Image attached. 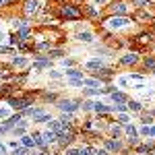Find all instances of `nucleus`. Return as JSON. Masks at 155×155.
Masks as SVG:
<instances>
[{"mask_svg": "<svg viewBox=\"0 0 155 155\" xmlns=\"http://www.w3.org/2000/svg\"><path fill=\"white\" fill-rule=\"evenodd\" d=\"M77 39H79V41H85V44H89V41H93V35H91L89 31H81V33H77Z\"/></svg>", "mask_w": 155, "mask_h": 155, "instance_id": "10", "label": "nucleus"}, {"mask_svg": "<svg viewBox=\"0 0 155 155\" xmlns=\"http://www.w3.org/2000/svg\"><path fill=\"white\" fill-rule=\"evenodd\" d=\"M137 62H139L137 54H126V56L120 58V64H124V66H130V64H137Z\"/></svg>", "mask_w": 155, "mask_h": 155, "instance_id": "7", "label": "nucleus"}, {"mask_svg": "<svg viewBox=\"0 0 155 155\" xmlns=\"http://www.w3.org/2000/svg\"><path fill=\"white\" fill-rule=\"evenodd\" d=\"M6 52H11V48H4V46H0V54H6Z\"/></svg>", "mask_w": 155, "mask_h": 155, "instance_id": "35", "label": "nucleus"}, {"mask_svg": "<svg viewBox=\"0 0 155 155\" xmlns=\"http://www.w3.org/2000/svg\"><path fill=\"white\" fill-rule=\"evenodd\" d=\"M93 110H95L97 114H107V112H112V106H106V104H101V101H95V104H93Z\"/></svg>", "mask_w": 155, "mask_h": 155, "instance_id": "8", "label": "nucleus"}, {"mask_svg": "<svg viewBox=\"0 0 155 155\" xmlns=\"http://www.w3.org/2000/svg\"><path fill=\"white\" fill-rule=\"evenodd\" d=\"M12 64H15V66H25L27 60H25V58H15V60H12Z\"/></svg>", "mask_w": 155, "mask_h": 155, "instance_id": "23", "label": "nucleus"}, {"mask_svg": "<svg viewBox=\"0 0 155 155\" xmlns=\"http://www.w3.org/2000/svg\"><path fill=\"white\" fill-rule=\"evenodd\" d=\"M8 106L15 107V110H29V106H33L31 99H21V97H8Z\"/></svg>", "mask_w": 155, "mask_h": 155, "instance_id": "2", "label": "nucleus"}, {"mask_svg": "<svg viewBox=\"0 0 155 155\" xmlns=\"http://www.w3.org/2000/svg\"><path fill=\"white\" fill-rule=\"evenodd\" d=\"M112 134H114V137H120V134H122V128H120V126H112Z\"/></svg>", "mask_w": 155, "mask_h": 155, "instance_id": "26", "label": "nucleus"}, {"mask_svg": "<svg viewBox=\"0 0 155 155\" xmlns=\"http://www.w3.org/2000/svg\"><path fill=\"white\" fill-rule=\"evenodd\" d=\"M79 155H95V149L93 147H83V149H79Z\"/></svg>", "mask_w": 155, "mask_h": 155, "instance_id": "17", "label": "nucleus"}, {"mask_svg": "<svg viewBox=\"0 0 155 155\" xmlns=\"http://www.w3.org/2000/svg\"><path fill=\"white\" fill-rule=\"evenodd\" d=\"M50 56H52V58H58V56H62V50H54V52H50Z\"/></svg>", "mask_w": 155, "mask_h": 155, "instance_id": "30", "label": "nucleus"}, {"mask_svg": "<svg viewBox=\"0 0 155 155\" xmlns=\"http://www.w3.org/2000/svg\"><path fill=\"white\" fill-rule=\"evenodd\" d=\"M87 15H89V17H97V11L93 6H87Z\"/></svg>", "mask_w": 155, "mask_h": 155, "instance_id": "28", "label": "nucleus"}, {"mask_svg": "<svg viewBox=\"0 0 155 155\" xmlns=\"http://www.w3.org/2000/svg\"><path fill=\"white\" fill-rule=\"evenodd\" d=\"M143 120H145V122H151L153 116H151V114H143Z\"/></svg>", "mask_w": 155, "mask_h": 155, "instance_id": "34", "label": "nucleus"}, {"mask_svg": "<svg viewBox=\"0 0 155 155\" xmlns=\"http://www.w3.org/2000/svg\"><path fill=\"white\" fill-rule=\"evenodd\" d=\"M126 132L130 134V139H137V128H134L132 124H126Z\"/></svg>", "mask_w": 155, "mask_h": 155, "instance_id": "20", "label": "nucleus"}, {"mask_svg": "<svg viewBox=\"0 0 155 155\" xmlns=\"http://www.w3.org/2000/svg\"><path fill=\"white\" fill-rule=\"evenodd\" d=\"M153 147H155L153 143H149V145H141V147H139V153H149V151H153Z\"/></svg>", "mask_w": 155, "mask_h": 155, "instance_id": "18", "label": "nucleus"}, {"mask_svg": "<svg viewBox=\"0 0 155 155\" xmlns=\"http://www.w3.org/2000/svg\"><path fill=\"white\" fill-rule=\"evenodd\" d=\"M112 12H114L116 17H124V15L128 12V6H126V4H122V2H118V4H112Z\"/></svg>", "mask_w": 155, "mask_h": 155, "instance_id": "6", "label": "nucleus"}, {"mask_svg": "<svg viewBox=\"0 0 155 155\" xmlns=\"http://www.w3.org/2000/svg\"><path fill=\"white\" fill-rule=\"evenodd\" d=\"M126 107H128V110H132V112H141V104H139V101H128V104H126Z\"/></svg>", "mask_w": 155, "mask_h": 155, "instance_id": "15", "label": "nucleus"}, {"mask_svg": "<svg viewBox=\"0 0 155 155\" xmlns=\"http://www.w3.org/2000/svg\"><path fill=\"white\" fill-rule=\"evenodd\" d=\"M41 139H44V143L46 145H50V143H54L58 137H56V132H52V130H46L44 134H41Z\"/></svg>", "mask_w": 155, "mask_h": 155, "instance_id": "9", "label": "nucleus"}, {"mask_svg": "<svg viewBox=\"0 0 155 155\" xmlns=\"http://www.w3.org/2000/svg\"><path fill=\"white\" fill-rule=\"evenodd\" d=\"M66 77H71V79H83V72L77 71V68H68L66 71Z\"/></svg>", "mask_w": 155, "mask_h": 155, "instance_id": "14", "label": "nucleus"}, {"mask_svg": "<svg viewBox=\"0 0 155 155\" xmlns=\"http://www.w3.org/2000/svg\"><path fill=\"white\" fill-rule=\"evenodd\" d=\"M128 23H130L128 17H112V19L106 21V25L110 27V29H122V27H126Z\"/></svg>", "mask_w": 155, "mask_h": 155, "instance_id": "3", "label": "nucleus"}, {"mask_svg": "<svg viewBox=\"0 0 155 155\" xmlns=\"http://www.w3.org/2000/svg\"><path fill=\"white\" fill-rule=\"evenodd\" d=\"M60 12H62V17H66V19H81V11H79V6H74V4H62V6H60Z\"/></svg>", "mask_w": 155, "mask_h": 155, "instance_id": "1", "label": "nucleus"}, {"mask_svg": "<svg viewBox=\"0 0 155 155\" xmlns=\"http://www.w3.org/2000/svg\"><path fill=\"white\" fill-rule=\"evenodd\" d=\"M2 77H8V72H6V71H0V79H2Z\"/></svg>", "mask_w": 155, "mask_h": 155, "instance_id": "37", "label": "nucleus"}, {"mask_svg": "<svg viewBox=\"0 0 155 155\" xmlns=\"http://www.w3.org/2000/svg\"><path fill=\"white\" fill-rule=\"evenodd\" d=\"M106 149H107V151H120L122 145H120L118 141H110V139H107V141H106Z\"/></svg>", "mask_w": 155, "mask_h": 155, "instance_id": "11", "label": "nucleus"}, {"mask_svg": "<svg viewBox=\"0 0 155 155\" xmlns=\"http://www.w3.org/2000/svg\"><path fill=\"white\" fill-rule=\"evenodd\" d=\"M58 107L62 110V112L72 114V112H77V110L81 107V101H77V99H62V101L58 104Z\"/></svg>", "mask_w": 155, "mask_h": 155, "instance_id": "4", "label": "nucleus"}, {"mask_svg": "<svg viewBox=\"0 0 155 155\" xmlns=\"http://www.w3.org/2000/svg\"><path fill=\"white\" fill-rule=\"evenodd\" d=\"M6 2H8V0H0V6H4V4H6Z\"/></svg>", "mask_w": 155, "mask_h": 155, "instance_id": "39", "label": "nucleus"}, {"mask_svg": "<svg viewBox=\"0 0 155 155\" xmlns=\"http://www.w3.org/2000/svg\"><path fill=\"white\" fill-rule=\"evenodd\" d=\"M35 48L37 50H52V44H50V41H41V44H37Z\"/></svg>", "mask_w": 155, "mask_h": 155, "instance_id": "22", "label": "nucleus"}, {"mask_svg": "<svg viewBox=\"0 0 155 155\" xmlns=\"http://www.w3.org/2000/svg\"><path fill=\"white\" fill-rule=\"evenodd\" d=\"M6 116V110H0V118H4Z\"/></svg>", "mask_w": 155, "mask_h": 155, "instance_id": "38", "label": "nucleus"}, {"mask_svg": "<svg viewBox=\"0 0 155 155\" xmlns=\"http://www.w3.org/2000/svg\"><path fill=\"white\" fill-rule=\"evenodd\" d=\"M145 64H147V66H155V58L153 56H147V58H145Z\"/></svg>", "mask_w": 155, "mask_h": 155, "instance_id": "25", "label": "nucleus"}, {"mask_svg": "<svg viewBox=\"0 0 155 155\" xmlns=\"http://www.w3.org/2000/svg\"><path fill=\"white\" fill-rule=\"evenodd\" d=\"M110 95H112V99H114L116 104H124V101H126V95H124V93H120V91H112Z\"/></svg>", "mask_w": 155, "mask_h": 155, "instance_id": "12", "label": "nucleus"}, {"mask_svg": "<svg viewBox=\"0 0 155 155\" xmlns=\"http://www.w3.org/2000/svg\"><path fill=\"white\" fill-rule=\"evenodd\" d=\"M50 77H52V79H60V72L58 71H52V72H50Z\"/></svg>", "mask_w": 155, "mask_h": 155, "instance_id": "33", "label": "nucleus"}, {"mask_svg": "<svg viewBox=\"0 0 155 155\" xmlns=\"http://www.w3.org/2000/svg\"><path fill=\"white\" fill-rule=\"evenodd\" d=\"M118 120L122 122V124H126V122H128V116H124V114H120V116H118Z\"/></svg>", "mask_w": 155, "mask_h": 155, "instance_id": "31", "label": "nucleus"}, {"mask_svg": "<svg viewBox=\"0 0 155 155\" xmlns=\"http://www.w3.org/2000/svg\"><path fill=\"white\" fill-rule=\"evenodd\" d=\"M149 39H153V35H151V33H141V35H139V41H141V44L149 41Z\"/></svg>", "mask_w": 155, "mask_h": 155, "instance_id": "21", "label": "nucleus"}, {"mask_svg": "<svg viewBox=\"0 0 155 155\" xmlns=\"http://www.w3.org/2000/svg\"><path fill=\"white\" fill-rule=\"evenodd\" d=\"M0 155H6V147L4 145H0Z\"/></svg>", "mask_w": 155, "mask_h": 155, "instance_id": "36", "label": "nucleus"}, {"mask_svg": "<svg viewBox=\"0 0 155 155\" xmlns=\"http://www.w3.org/2000/svg\"><path fill=\"white\" fill-rule=\"evenodd\" d=\"M95 2H99V4H101V2H106V0H95Z\"/></svg>", "mask_w": 155, "mask_h": 155, "instance_id": "40", "label": "nucleus"}, {"mask_svg": "<svg viewBox=\"0 0 155 155\" xmlns=\"http://www.w3.org/2000/svg\"><path fill=\"white\" fill-rule=\"evenodd\" d=\"M39 11V0H27L25 2V12L31 17V15H35Z\"/></svg>", "mask_w": 155, "mask_h": 155, "instance_id": "5", "label": "nucleus"}, {"mask_svg": "<svg viewBox=\"0 0 155 155\" xmlns=\"http://www.w3.org/2000/svg\"><path fill=\"white\" fill-rule=\"evenodd\" d=\"M141 132H143V134H147V137H155V126H143V128H141Z\"/></svg>", "mask_w": 155, "mask_h": 155, "instance_id": "16", "label": "nucleus"}, {"mask_svg": "<svg viewBox=\"0 0 155 155\" xmlns=\"http://www.w3.org/2000/svg\"><path fill=\"white\" fill-rule=\"evenodd\" d=\"M21 143H23V147H31V145H35V143H33V137H23Z\"/></svg>", "mask_w": 155, "mask_h": 155, "instance_id": "19", "label": "nucleus"}, {"mask_svg": "<svg viewBox=\"0 0 155 155\" xmlns=\"http://www.w3.org/2000/svg\"><path fill=\"white\" fill-rule=\"evenodd\" d=\"M87 68L99 71V68H104V62H101V60H91V62H87Z\"/></svg>", "mask_w": 155, "mask_h": 155, "instance_id": "13", "label": "nucleus"}, {"mask_svg": "<svg viewBox=\"0 0 155 155\" xmlns=\"http://www.w3.org/2000/svg\"><path fill=\"white\" fill-rule=\"evenodd\" d=\"M64 155H79V149H68Z\"/></svg>", "mask_w": 155, "mask_h": 155, "instance_id": "32", "label": "nucleus"}, {"mask_svg": "<svg viewBox=\"0 0 155 155\" xmlns=\"http://www.w3.org/2000/svg\"><path fill=\"white\" fill-rule=\"evenodd\" d=\"M25 153H27V149H25V147H21V149H15L11 155H25Z\"/></svg>", "mask_w": 155, "mask_h": 155, "instance_id": "27", "label": "nucleus"}, {"mask_svg": "<svg viewBox=\"0 0 155 155\" xmlns=\"http://www.w3.org/2000/svg\"><path fill=\"white\" fill-rule=\"evenodd\" d=\"M81 106H83V110H93V101H83Z\"/></svg>", "mask_w": 155, "mask_h": 155, "instance_id": "29", "label": "nucleus"}, {"mask_svg": "<svg viewBox=\"0 0 155 155\" xmlns=\"http://www.w3.org/2000/svg\"><path fill=\"white\" fill-rule=\"evenodd\" d=\"M134 6H149V0H132Z\"/></svg>", "mask_w": 155, "mask_h": 155, "instance_id": "24", "label": "nucleus"}, {"mask_svg": "<svg viewBox=\"0 0 155 155\" xmlns=\"http://www.w3.org/2000/svg\"><path fill=\"white\" fill-rule=\"evenodd\" d=\"M2 130H4V128H2V126H0V132H2Z\"/></svg>", "mask_w": 155, "mask_h": 155, "instance_id": "41", "label": "nucleus"}]
</instances>
